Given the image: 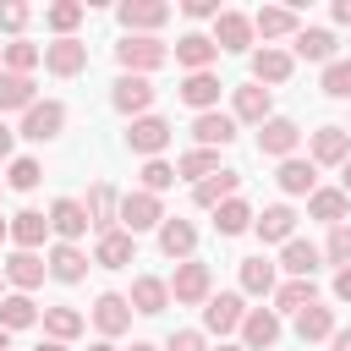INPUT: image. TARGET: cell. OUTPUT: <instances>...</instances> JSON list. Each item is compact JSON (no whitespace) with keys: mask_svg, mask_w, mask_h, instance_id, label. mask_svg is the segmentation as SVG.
<instances>
[{"mask_svg":"<svg viewBox=\"0 0 351 351\" xmlns=\"http://www.w3.org/2000/svg\"><path fill=\"white\" fill-rule=\"evenodd\" d=\"M115 60H121L132 77H143V71H154V66L170 60V44H159L154 33H126V38L115 44Z\"/></svg>","mask_w":351,"mask_h":351,"instance_id":"6da1fadb","label":"cell"},{"mask_svg":"<svg viewBox=\"0 0 351 351\" xmlns=\"http://www.w3.org/2000/svg\"><path fill=\"white\" fill-rule=\"evenodd\" d=\"M335 22H346V27H351V0H335Z\"/></svg>","mask_w":351,"mask_h":351,"instance_id":"11a10c76","label":"cell"},{"mask_svg":"<svg viewBox=\"0 0 351 351\" xmlns=\"http://www.w3.org/2000/svg\"><path fill=\"white\" fill-rule=\"evenodd\" d=\"M335 296H340V302H351V263L335 274Z\"/></svg>","mask_w":351,"mask_h":351,"instance_id":"f5cc1de1","label":"cell"},{"mask_svg":"<svg viewBox=\"0 0 351 351\" xmlns=\"http://www.w3.org/2000/svg\"><path fill=\"white\" fill-rule=\"evenodd\" d=\"M0 302H5V269H0Z\"/></svg>","mask_w":351,"mask_h":351,"instance_id":"e7e4bbea","label":"cell"},{"mask_svg":"<svg viewBox=\"0 0 351 351\" xmlns=\"http://www.w3.org/2000/svg\"><path fill=\"white\" fill-rule=\"evenodd\" d=\"M121 22H126L132 33H148V27L170 22V5H165V0H126V5H121Z\"/></svg>","mask_w":351,"mask_h":351,"instance_id":"4316f807","label":"cell"},{"mask_svg":"<svg viewBox=\"0 0 351 351\" xmlns=\"http://www.w3.org/2000/svg\"><path fill=\"white\" fill-rule=\"evenodd\" d=\"M110 104H115L121 115H132V121H137V115L154 104V82H148V77H132V71H121V77H115V88H110Z\"/></svg>","mask_w":351,"mask_h":351,"instance_id":"277c9868","label":"cell"},{"mask_svg":"<svg viewBox=\"0 0 351 351\" xmlns=\"http://www.w3.org/2000/svg\"><path fill=\"white\" fill-rule=\"evenodd\" d=\"M236 186H241V176H236V170H219V176L197 181V186H192V197H197V208H219V203H230V197H236Z\"/></svg>","mask_w":351,"mask_h":351,"instance_id":"f546056e","label":"cell"},{"mask_svg":"<svg viewBox=\"0 0 351 351\" xmlns=\"http://www.w3.org/2000/svg\"><path fill=\"white\" fill-rule=\"evenodd\" d=\"M351 159V132L346 126H318L313 132V165H346Z\"/></svg>","mask_w":351,"mask_h":351,"instance_id":"2e32d148","label":"cell"},{"mask_svg":"<svg viewBox=\"0 0 351 351\" xmlns=\"http://www.w3.org/2000/svg\"><path fill=\"white\" fill-rule=\"evenodd\" d=\"M5 236H11V219H0V241H5Z\"/></svg>","mask_w":351,"mask_h":351,"instance_id":"94428289","label":"cell"},{"mask_svg":"<svg viewBox=\"0 0 351 351\" xmlns=\"http://www.w3.org/2000/svg\"><path fill=\"white\" fill-rule=\"evenodd\" d=\"M219 351H247V346H219Z\"/></svg>","mask_w":351,"mask_h":351,"instance_id":"03108f58","label":"cell"},{"mask_svg":"<svg viewBox=\"0 0 351 351\" xmlns=\"http://www.w3.org/2000/svg\"><path fill=\"white\" fill-rule=\"evenodd\" d=\"M346 132H351V126H346Z\"/></svg>","mask_w":351,"mask_h":351,"instance_id":"003e7915","label":"cell"},{"mask_svg":"<svg viewBox=\"0 0 351 351\" xmlns=\"http://www.w3.org/2000/svg\"><path fill=\"white\" fill-rule=\"evenodd\" d=\"M296 143H302V132H296V121H285V115H269V121L258 126V154H269V159H291Z\"/></svg>","mask_w":351,"mask_h":351,"instance_id":"8992f818","label":"cell"},{"mask_svg":"<svg viewBox=\"0 0 351 351\" xmlns=\"http://www.w3.org/2000/svg\"><path fill=\"white\" fill-rule=\"evenodd\" d=\"M346 208H351V197H346L340 186H318V192L307 197V214H313V219H324L329 230H335V225H346Z\"/></svg>","mask_w":351,"mask_h":351,"instance_id":"603a6c76","label":"cell"},{"mask_svg":"<svg viewBox=\"0 0 351 351\" xmlns=\"http://www.w3.org/2000/svg\"><path fill=\"white\" fill-rule=\"evenodd\" d=\"M44 313L33 307V296H22V291H11L5 302H0V329L11 335V329H27V324H38Z\"/></svg>","mask_w":351,"mask_h":351,"instance_id":"f35d334b","label":"cell"},{"mask_svg":"<svg viewBox=\"0 0 351 351\" xmlns=\"http://www.w3.org/2000/svg\"><path fill=\"white\" fill-rule=\"evenodd\" d=\"M181 11H186V16H219V0H186Z\"/></svg>","mask_w":351,"mask_h":351,"instance_id":"816d5d0a","label":"cell"},{"mask_svg":"<svg viewBox=\"0 0 351 351\" xmlns=\"http://www.w3.org/2000/svg\"><path fill=\"white\" fill-rule=\"evenodd\" d=\"M274 181H280V192H291V197H302V192L313 197V192H318V165L291 154V159H280V176H274Z\"/></svg>","mask_w":351,"mask_h":351,"instance_id":"e0dca14e","label":"cell"},{"mask_svg":"<svg viewBox=\"0 0 351 351\" xmlns=\"http://www.w3.org/2000/svg\"><path fill=\"white\" fill-rule=\"evenodd\" d=\"M165 351H208V340H203V329H176L165 340Z\"/></svg>","mask_w":351,"mask_h":351,"instance_id":"681fc988","label":"cell"},{"mask_svg":"<svg viewBox=\"0 0 351 351\" xmlns=\"http://www.w3.org/2000/svg\"><path fill=\"white\" fill-rule=\"evenodd\" d=\"M241 291L247 296H269L274 291V263L258 252V258H241Z\"/></svg>","mask_w":351,"mask_h":351,"instance_id":"60d3db41","label":"cell"},{"mask_svg":"<svg viewBox=\"0 0 351 351\" xmlns=\"http://www.w3.org/2000/svg\"><path fill=\"white\" fill-rule=\"evenodd\" d=\"M93 324H99V335H126L132 329V302L121 291H104L93 302Z\"/></svg>","mask_w":351,"mask_h":351,"instance_id":"7c38bea8","label":"cell"},{"mask_svg":"<svg viewBox=\"0 0 351 351\" xmlns=\"http://www.w3.org/2000/svg\"><path fill=\"white\" fill-rule=\"evenodd\" d=\"M165 186H176V165H165V159H148L143 165V192H165Z\"/></svg>","mask_w":351,"mask_h":351,"instance_id":"7dc6e473","label":"cell"},{"mask_svg":"<svg viewBox=\"0 0 351 351\" xmlns=\"http://www.w3.org/2000/svg\"><path fill=\"white\" fill-rule=\"evenodd\" d=\"M296 335H302V346L307 340H335V307L313 302L307 313H296Z\"/></svg>","mask_w":351,"mask_h":351,"instance_id":"e575fe53","label":"cell"},{"mask_svg":"<svg viewBox=\"0 0 351 351\" xmlns=\"http://www.w3.org/2000/svg\"><path fill=\"white\" fill-rule=\"evenodd\" d=\"M82 208H88V219H93V230H99V236H110V230H115V214H121V203H115L110 181H93V186H88V203H82Z\"/></svg>","mask_w":351,"mask_h":351,"instance_id":"ac0fdd59","label":"cell"},{"mask_svg":"<svg viewBox=\"0 0 351 351\" xmlns=\"http://www.w3.org/2000/svg\"><path fill=\"white\" fill-rule=\"evenodd\" d=\"M192 137H197V148H225V143H236V115L203 110V115L192 121Z\"/></svg>","mask_w":351,"mask_h":351,"instance_id":"9a60e30c","label":"cell"},{"mask_svg":"<svg viewBox=\"0 0 351 351\" xmlns=\"http://www.w3.org/2000/svg\"><path fill=\"white\" fill-rule=\"evenodd\" d=\"M115 219H121V230H132V236H137V230H154V225H165V203H159L154 192H126Z\"/></svg>","mask_w":351,"mask_h":351,"instance_id":"7a4b0ae2","label":"cell"},{"mask_svg":"<svg viewBox=\"0 0 351 351\" xmlns=\"http://www.w3.org/2000/svg\"><path fill=\"white\" fill-rule=\"evenodd\" d=\"M280 269L291 274V280H313V269H318V247L313 241H285V252H280Z\"/></svg>","mask_w":351,"mask_h":351,"instance_id":"836d02e7","label":"cell"},{"mask_svg":"<svg viewBox=\"0 0 351 351\" xmlns=\"http://www.w3.org/2000/svg\"><path fill=\"white\" fill-rule=\"evenodd\" d=\"M219 176V148H192L176 159V181H208Z\"/></svg>","mask_w":351,"mask_h":351,"instance_id":"1f68e13d","label":"cell"},{"mask_svg":"<svg viewBox=\"0 0 351 351\" xmlns=\"http://www.w3.org/2000/svg\"><path fill=\"white\" fill-rule=\"evenodd\" d=\"M335 351H351V329H335V340H329Z\"/></svg>","mask_w":351,"mask_h":351,"instance_id":"9f6ffc18","label":"cell"},{"mask_svg":"<svg viewBox=\"0 0 351 351\" xmlns=\"http://www.w3.org/2000/svg\"><path fill=\"white\" fill-rule=\"evenodd\" d=\"M252 219H258V214H252L241 197H230V203L214 208V230H219V236H241V230H252Z\"/></svg>","mask_w":351,"mask_h":351,"instance_id":"ab89813d","label":"cell"},{"mask_svg":"<svg viewBox=\"0 0 351 351\" xmlns=\"http://www.w3.org/2000/svg\"><path fill=\"white\" fill-rule=\"evenodd\" d=\"M0 351H11V335H5V329H0Z\"/></svg>","mask_w":351,"mask_h":351,"instance_id":"be15d7a7","label":"cell"},{"mask_svg":"<svg viewBox=\"0 0 351 351\" xmlns=\"http://www.w3.org/2000/svg\"><path fill=\"white\" fill-rule=\"evenodd\" d=\"M44 329H49V340H71V335H82V313L77 307H44Z\"/></svg>","mask_w":351,"mask_h":351,"instance_id":"b9f144b4","label":"cell"},{"mask_svg":"<svg viewBox=\"0 0 351 351\" xmlns=\"http://www.w3.org/2000/svg\"><path fill=\"white\" fill-rule=\"evenodd\" d=\"M313 302H318L313 280H285V285H274V313H307Z\"/></svg>","mask_w":351,"mask_h":351,"instance_id":"74e56055","label":"cell"},{"mask_svg":"<svg viewBox=\"0 0 351 351\" xmlns=\"http://www.w3.org/2000/svg\"><path fill=\"white\" fill-rule=\"evenodd\" d=\"M33 351H66V340H44V346H33Z\"/></svg>","mask_w":351,"mask_h":351,"instance_id":"6f0895ef","label":"cell"},{"mask_svg":"<svg viewBox=\"0 0 351 351\" xmlns=\"http://www.w3.org/2000/svg\"><path fill=\"white\" fill-rule=\"evenodd\" d=\"M88 263H93V258H88L77 241H60V247H49V274H55V280H66V285H77V280L88 274Z\"/></svg>","mask_w":351,"mask_h":351,"instance_id":"ffe728a7","label":"cell"},{"mask_svg":"<svg viewBox=\"0 0 351 351\" xmlns=\"http://www.w3.org/2000/svg\"><path fill=\"white\" fill-rule=\"evenodd\" d=\"M252 33H263V38H296L302 22H296V11H285V5H263V11L252 16Z\"/></svg>","mask_w":351,"mask_h":351,"instance_id":"83f0119b","label":"cell"},{"mask_svg":"<svg viewBox=\"0 0 351 351\" xmlns=\"http://www.w3.org/2000/svg\"><path fill=\"white\" fill-rule=\"evenodd\" d=\"M269 110H274L269 88H258V82L236 88V121H247V126H263V121H269Z\"/></svg>","mask_w":351,"mask_h":351,"instance_id":"f1b7e54d","label":"cell"},{"mask_svg":"<svg viewBox=\"0 0 351 351\" xmlns=\"http://www.w3.org/2000/svg\"><path fill=\"white\" fill-rule=\"evenodd\" d=\"M285 77H291V55L274 49V44H263V49L252 55V82L263 88V82H285Z\"/></svg>","mask_w":351,"mask_h":351,"instance_id":"4dcf8cb0","label":"cell"},{"mask_svg":"<svg viewBox=\"0 0 351 351\" xmlns=\"http://www.w3.org/2000/svg\"><path fill=\"white\" fill-rule=\"evenodd\" d=\"M170 143V121L165 115H137L132 126H126V148L132 154H148V159H159V148Z\"/></svg>","mask_w":351,"mask_h":351,"instance_id":"5b68a950","label":"cell"},{"mask_svg":"<svg viewBox=\"0 0 351 351\" xmlns=\"http://www.w3.org/2000/svg\"><path fill=\"white\" fill-rule=\"evenodd\" d=\"M38 181H44L38 159H11V170H5V186H16V192H33Z\"/></svg>","mask_w":351,"mask_h":351,"instance_id":"f6af8a7d","label":"cell"},{"mask_svg":"<svg viewBox=\"0 0 351 351\" xmlns=\"http://www.w3.org/2000/svg\"><path fill=\"white\" fill-rule=\"evenodd\" d=\"M252 230H258L263 241H291V230H296V214H291L285 203H269V208L252 219Z\"/></svg>","mask_w":351,"mask_h":351,"instance_id":"d6a6232c","label":"cell"},{"mask_svg":"<svg viewBox=\"0 0 351 351\" xmlns=\"http://www.w3.org/2000/svg\"><path fill=\"white\" fill-rule=\"evenodd\" d=\"M60 126H66V104H60V99H38V104L22 115V137H27V143H49V137H60Z\"/></svg>","mask_w":351,"mask_h":351,"instance_id":"3957f363","label":"cell"},{"mask_svg":"<svg viewBox=\"0 0 351 351\" xmlns=\"http://www.w3.org/2000/svg\"><path fill=\"white\" fill-rule=\"evenodd\" d=\"M241 340H247V351H269L280 340V313L274 307H252L241 318Z\"/></svg>","mask_w":351,"mask_h":351,"instance_id":"4fadbf2b","label":"cell"},{"mask_svg":"<svg viewBox=\"0 0 351 351\" xmlns=\"http://www.w3.org/2000/svg\"><path fill=\"white\" fill-rule=\"evenodd\" d=\"M324 252H329V263H340V269H346V263H351V225H335Z\"/></svg>","mask_w":351,"mask_h":351,"instance_id":"c3c4849f","label":"cell"},{"mask_svg":"<svg viewBox=\"0 0 351 351\" xmlns=\"http://www.w3.org/2000/svg\"><path fill=\"white\" fill-rule=\"evenodd\" d=\"M291 49H296L302 60H324V66H329V60H335V33H329V27H302Z\"/></svg>","mask_w":351,"mask_h":351,"instance_id":"8d00e7d4","label":"cell"},{"mask_svg":"<svg viewBox=\"0 0 351 351\" xmlns=\"http://www.w3.org/2000/svg\"><path fill=\"white\" fill-rule=\"evenodd\" d=\"M170 55H176V66H186V71H208V60L219 55V44H214L208 33H181Z\"/></svg>","mask_w":351,"mask_h":351,"instance_id":"5bb4252c","label":"cell"},{"mask_svg":"<svg viewBox=\"0 0 351 351\" xmlns=\"http://www.w3.org/2000/svg\"><path fill=\"white\" fill-rule=\"evenodd\" d=\"M170 296H176V302H186V307H197V302H208V263H197V258H186V263H176V280H170Z\"/></svg>","mask_w":351,"mask_h":351,"instance_id":"ba28073f","label":"cell"},{"mask_svg":"<svg viewBox=\"0 0 351 351\" xmlns=\"http://www.w3.org/2000/svg\"><path fill=\"white\" fill-rule=\"evenodd\" d=\"M88 351H115V346H110V340H99V346H88Z\"/></svg>","mask_w":351,"mask_h":351,"instance_id":"91938a15","label":"cell"},{"mask_svg":"<svg viewBox=\"0 0 351 351\" xmlns=\"http://www.w3.org/2000/svg\"><path fill=\"white\" fill-rule=\"evenodd\" d=\"M44 66L55 77H77L88 66V44L82 38H55V44H44Z\"/></svg>","mask_w":351,"mask_h":351,"instance_id":"9c48e42d","label":"cell"},{"mask_svg":"<svg viewBox=\"0 0 351 351\" xmlns=\"http://www.w3.org/2000/svg\"><path fill=\"white\" fill-rule=\"evenodd\" d=\"M22 22H27V5H16V0L0 5V27H5V33H22Z\"/></svg>","mask_w":351,"mask_h":351,"instance_id":"f907efd6","label":"cell"},{"mask_svg":"<svg viewBox=\"0 0 351 351\" xmlns=\"http://www.w3.org/2000/svg\"><path fill=\"white\" fill-rule=\"evenodd\" d=\"M219 88H225V82H219L214 71H186V82H181V99H186V104L203 115V110H214V104H219Z\"/></svg>","mask_w":351,"mask_h":351,"instance_id":"7402d4cb","label":"cell"},{"mask_svg":"<svg viewBox=\"0 0 351 351\" xmlns=\"http://www.w3.org/2000/svg\"><path fill=\"white\" fill-rule=\"evenodd\" d=\"M38 99H33V77H22V71H0V110H33Z\"/></svg>","mask_w":351,"mask_h":351,"instance_id":"d590c367","label":"cell"},{"mask_svg":"<svg viewBox=\"0 0 351 351\" xmlns=\"http://www.w3.org/2000/svg\"><path fill=\"white\" fill-rule=\"evenodd\" d=\"M44 22H49L60 38H71V27L82 22V5H77V0H60V5H49V11H44Z\"/></svg>","mask_w":351,"mask_h":351,"instance_id":"ee69618b","label":"cell"},{"mask_svg":"<svg viewBox=\"0 0 351 351\" xmlns=\"http://www.w3.org/2000/svg\"><path fill=\"white\" fill-rule=\"evenodd\" d=\"M132 351H159V346H148V340H137V346H132Z\"/></svg>","mask_w":351,"mask_h":351,"instance_id":"6125c7cd","label":"cell"},{"mask_svg":"<svg viewBox=\"0 0 351 351\" xmlns=\"http://www.w3.org/2000/svg\"><path fill=\"white\" fill-rule=\"evenodd\" d=\"M44 274H49V258H38V252H11L5 258V285H16L22 296L33 285H44Z\"/></svg>","mask_w":351,"mask_h":351,"instance_id":"8fae6325","label":"cell"},{"mask_svg":"<svg viewBox=\"0 0 351 351\" xmlns=\"http://www.w3.org/2000/svg\"><path fill=\"white\" fill-rule=\"evenodd\" d=\"M192 247H197V230H192V219H165V225H159V252H165V258L186 263V258H192Z\"/></svg>","mask_w":351,"mask_h":351,"instance_id":"d6986e66","label":"cell"},{"mask_svg":"<svg viewBox=\"0 0 351 351\" xmlns=\"http://www.w3.org/2000/svg\"><path fill=\"white\" fill-rule=\"evenodd\" d=\"M126 302H132V313H165V307H170V285L154 280V274H137Z\"/></svg>","mask_w":351,"mask_h":351,"instance_id":"484cf974","label":"cell"},{"mask_svg":"<svg viewBox=\"0 0 351 351\" xmlns=\"http://www.w3.org/2000/svg\"><path fill=\"white\" fill-rule=\"evenodd\" d=\"M88 225H93V219H88V208H82L77 197H55V203H49V230H55L60 241H77Z\"/></svg>","mask_w":351,"mask_h":351,"instance_id":"30bf717a","label":"cell"},{"mask_svg":"<svg viewBox=\"0 0 351 351\" xmlns=\"http://www.w3.org/2000/svg\"><path fill=\"white\" fill-rule=\"evenodd\" d=\"M241 318H247V307H241L236 291H219V296L203 302V329L208 335H230V329H241Z\"/></svg>","mask_w":351,"mask_h":351,"instance_id":"52a82bcc","label":"cell"},{"mask_svg":"<svg viewBox=\"0 0 351 351\" xmlns=\"http://www.w3.org/2000/svg\"><path fill=\"white\" fill-rule=\"evenodd\" d=\"M11 143H16V132H11V126H5V121H0V159H5V154H11Z\"/></svg>","mask_w":351,"mask_h":351,"instance_id":"db71d44e","label":"cell"},{"mask_svg":"<svg viewBox=\"0 0 351 351\" xmlns=\"http://www.w3.org/2000/svg\"><path fill=\"white\" fill-rule=\"evenodd\" d=\"M214 44H219V49H247V44H252V16L219 11V16H214Z\"/></svg>","mask_w":351,"mask_h":351,"instance_id":"44dd1931","label":"cell"},{"mask_svg":"<svg viewBox=\"0 0 351 351\" xmlns=\"http://www.w3.org/2000/svg\"><path fill=\"white\" fill-rule=\"evenodd\" d=\"M44 236H49V214H38V208L11 214V241H16V252H33Z\"/></svg>","mask_w":351,"mask_h":351,"instance_id":"cb8c5ba5","label":"cell"},{"mask_svg":"<svg viewBox=\"0 0 351 351\" xmlns=\"http://www.w3.org/2000/svg\"><path fill=\"white\" fill-rule=\"evenodd\" d=\"M38 60H44L38 44H27V38H11V44H5V71H22V77H27Z\"/></svg>","mask_w":351,"mask_h":351,"instance_id":"7bdbcfd3","label":"cell"},{"mask_svg":"<svg viewBox=\"0 0 351 351\" xmlns=\"http://www.w3.org/2000/svg\"><path fill=\"white\" fill-rule=\"evenodd\" d=\"M132 252H137L132 230H110V236H99V247H93V263H99V269H126V263H132Z\"/></svg>","mask_w":351,"mask_h":351,"instance_id":"d4e9b609","label":"cell"},{"mask_svg":"<svg viewBox=\"0 0 351 351\" xmlns=\"http://www.w3.org/2000/svg\"><path fill=\"white\" fill-rule=\"evenodd\" d=\"M340 192L351 197V159H346V176H340Z\"/></svg>","mask_w":351,"mask_h":351,"instance_id":"680465c9","label":"cell"},{"mask_svg":"<svg viewBox=\"0 0 351 351\" xmlns=\"http://www.w3.org/2000/svg\"><path fill=\"white\" fill-rule=\"evenodd\" d=\"M324 93L329 99H351V60H329L324 66Z\"/></svg>","mask_w":351,"mask_h":351,"instance_id":"bcb514c9","label":"cell"}]
</instances>
